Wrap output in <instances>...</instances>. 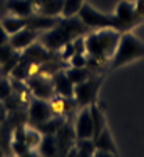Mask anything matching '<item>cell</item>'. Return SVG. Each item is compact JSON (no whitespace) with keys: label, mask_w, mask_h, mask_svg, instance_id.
<instances>
[{"label":"cell","mask_w":144,"mask_h":157,"mask_svg":"<svg viewBox=\"0 0 144 157\" xmlns=\"http://www.w3.org/2000/svg\"><path fill=\"white\" fill-rule=\"evenodd\" d=\"M77 15L90 30L92 29H112L119 33H124L144 20V0H138L136 5L124 0L117 5L114 13H102L84 3Z\"/></svg>","instance_id":"obj_1"},{"label":"cell","mask_w":144,"mask_h":157,"mask_svg":"<svg viewBox=\"0 0 144 157\" xmlns=\"http://www.w3.org/2000/svg\"><path fill=\"white\" fill-rule=\"evenodd\" d=\"M121 33L112 30V29H101L99 32L89 33L86 37V54H87V65L102 67L107 59H112L117 44H119Z\"/></svg>","instance_id":"obj_2"},{"label":"cell","mask_w":144,"mask_h":157,"mask_svg":"<svg viewBox=\"0 0 144 157\" xmlns=\"http://www.w3.org/2000/svg\"><path fill=\"white\" fill-rule=\"evenodd\" d=\"M90 29L79 17H64V18H59L57 25L54 29H50V30H47L42 35H39V40L47 50L57 52L66 44L72 42L77 37H82Z\"/></svg>","instance_id":"obj_3"},{"label":"cell","mask_w":144,"mask_h":157,"mask_svg":"<svg viewBox=\"0 0 144 157\" xmlns=\"http://www.w3.org/2000/svg\"><path fill=\"white\" fill-rule=\"evenodd\" d=\"M144 57V44L138 37H134L129 32L121 33L119 44H117V48L112 55V63H111V70L117 69L121 65H126L136 59Z\"/></svg>","instance_id":"obj_4"},{"label":"cell","mask_w":144,"mask_h":157,"mask_svg":"<svg viewBox=\"0 0 144 157\" xmlns=\"http://www.w3.org/2000/svg\"><path fill=\"white\" fill-rule=\"evenodd\" d=\"M101 82H102V77L90 75L89 78L74 85V99L79 107H89L92 104H96L97 94H99V89H101Z\"/></svg>","instance_id":"obj_5"},{"label":"cell","mask_w":144,"mask_h":157,"mask_svg":"<svg viewBox=\"0 0 144 157\" xmlns=\"http://www.w3.org/2000/svg\"><path fill=\"white\" fill-rule=\"evenodd\" d=\"M27 87L29 90L32 92L37 99H44V100H49L54 97V85H52V80L47 78L42 74H34L27 78Z\"/></svg>","instance_id":"obj_6"},{"label":"cell","mask_w":144,"mask_h":157,"mask_svg":"<svg viewBox=\"0 0 144 157\" xmlns=\"http://www.w3.org/2000/svg\"><path fill=\"white\" fill-rule=\"evenodd\" d=\"M75 139L84 140V139H92L94 137V127H92V119H90L89 107H81L77 117H75Z\"/></svg>","instance_id":"obj_7"},{"label":"cell","mask_w":144,"mask_h":157,"mask_svg":"<svg viewBox=\"0 0 144 157\" xmlns=\"http://www.w3.org/2000/svg\"><path fill=\"white\" fill-rule=\"evenodd\" d=\"M54 117L52 115V107H50V102L44 99H34L29 105V122L35 127L37 124L40 122H45L47 119Z\"/></svg>","instance_id":"obj_8"},{"label":"cell","mask_w":144,"mask_h":157,"mask_svg":"<svg viewBox=\"0 0 144 157\" xmlns=\"http://www.w3.org/2000/svg\"><path fill=\"white\" fill-rule=\"evenodd\" d=\"M50 107H52V115L54 117H70L75 110H77V102L74 97H52L50 99Z\"/></svg>","instance_id":"obj_9"},{"label":"cell","mask_w":144,"mask_h":157,"mask_svg":"<svg viewBox=\"0 0 144 157\" xmlns=\"http://www.w3.org/2000/svg\"><path fill=\"white\" fill-rule=\"evenodd\" d=\"M59 18L57 17H49V15H42V13H32L25 18V27L30 30L35 32H47L50 29H54L57 25Z\"/></svg>","instance_id":"obj_10"},{"label":"cell","mask_w":144,"mask_h":157,"mask_svg":"<svg viewBox=\"0 0 144 157\" xmlns=\"http://www.w3.org/2000/svg\"><path fill=\"white\" fill-rule=\"evenodd\" d=\"M40 33L35 32V30H30V29H22V30L15 32L14 35H10V40L9 44L12 45L14 50H25L27 47H30L34 42H35L37 39H39Z\"/></svg>","instance_id":"obj_11"},{"label":"cell","mask_w":144,"mask_h":157,"mask_svg":"<svg viewBox=\"0 0 144 157\" xmlns=\"http://www.w3.org/2000/svg\"><path fill=\"white\" fill-rule=\"evenodd\" d=\"M52 85H54V92L62 97H74V84L70 78L67 77L66 70H59L52 75Z\"/></svg>","instance_id":"obj_12"},{"label":"cell","mask_w":144,"mask_h":157,"mask_svg":"<svg viewBox=\"0 0 144 157\" xmlns=\"http://www.w3.org/2000/svg\"><path fill=\"white\" fill-rule=\"evenodd\" d=\"M35 5L37 12L42 15H49V17H55L59 13H62V5L64 0H32Z\"/></svg>","instance_id":"obj_13"},{"label":"cell","mask_w":144,"mask_h":157,"mask_svg":"<svg viewBox=\"0 0 144 157\" xmlns=\"http://www.w3.org/2000/svg\"><path fill=\"white\" fill-rule=\"evenodd\" d=\"M7 9L17 17H24L27 18L29 15H32L35 5L32 0H7Z\"/></svg>","instance_id":"obj_14"},{"label":"cell","mask_w":144,"mask_h":157,"mask_svg":"<svg viewBox=\"0 0 144 157\" xmlns=\"http://www.w3.org/2000/svg\"><path fill=\"white\" fill-rule=\"evenodd\" d=\"M92 142H94V149L96 151H101V152H109V154H117L116 151V144L111 137V132L107 129H104L99 136L92 137Z\"/></svg>","instance_id":"obj_15"},{"label":"cell","mask_w":144,"mask_h":157,"mask_svg":"<svg viewBox=\"0 0 144 157\" xmlns=\"http://www.w3.org/2000/svg\"><path fill=\"white\" fill-rule=\"evenodd\" d=\"M64 122H66V119H64V117H50V119H47L45 122H40V124H37L35 129L39 130L42 136H47V134L54 136V134L60 129V125H62Z\"/></svg>","instance_id":"obj_16"},{"label":"cell","mask_w":144,"mask_h":157,"mask_svg":"<svg viewBox=\"0 0 144 157\" xmlns=\"http://www.w3.org/2000/svg\"><path fill=\"white\" fill-rule=\"evenodd\" d=\"M89 112H90V119H92L94 137H96V136H99L102 130L106 129V117H104V112H102L96 104L89 105Z\"/></svg>","instance_id":"obj_17"},{"label":"cell","mask_w":144,"mask_h":157,"mask_svg":"<svg viewBox=\"0 0 144 157\" xmlns=\"http://www.w3.org/2000/svg\"><path fill=\"white\" fill-rule=\"evenodd\" d=\"M39 154L40 157H55L57 154V145H55V137L47 134L42 136V140L39 144Z\"/></svg>","instance_id":"obj_18"},{"label":"cell","mask_w":144,"mask_h":157,"mask_svg":"<svg viewBox=\"0 0 144 157\" xmlns=\"http://www.w3.org/2000/svg\"><path fill=\"white\" fill-rule=\"evenodd\" d=\"M0 25L3 27V30H5L9 35H14L15 32L22 30V29H25V18L24 17H7L3 18L2 22H0Z\"/></svg>","instance_id":"obj_19"},{"label":"cell","mask_w":144,"mask_h":157,"mask_svg":"<svg viewBox=\"0 0 144 157\" xmlns=\"http://www.w3.org/2000/svg\"><path fill=\"white\" fill-rule=\"evenodd\" d=\"M67 77L70 78L72 84H79V82L86 80V78H89L90 75H92V70H89L87 67H70V69L66 70Z\"/></svg>","instance_id":"obj_20"},{"label":"cell","mask_w":144,"mask_h":157,"mask_svg":"<svg viewBox=\"0 0 144 157\" xmlns=\"http://www.w3.org/2000/svg\"><path fill=\"white\" fill-rule=\"evenodd\" d=\"M84 5V0H64L62 5V15L64 17H74L79 13V10Z\"/></svg>","instance_id":"obj_21"},{"label":"cell","mask_w":144,"mask_h":157,"mask_svg":"<svg viewBox=\"0 0 144 157\" xmlns=\"http://www.w3.org/2000/svg\"><path fill=\"white\" fill-rule=\"evenodd\" d=\"M40 140H42V134H40L37 129H25V139H24V142L29 145L30 149L39 147Z\"/></svg>","instance_id":"obj_22"},{"label":"cell","mask_w":144,"mask_h":157,"mask_svg":"<svg viewBox=\"0 0 144 157\" xmlns=\"http://www.w3.org/2000/svg\"><path fill=\"white\" fill-rule=\"evenodd\" d=\"M14 55H17V50H14L10 44L0 45V65H2V63H5L7 60H10Z\"/></svg>","instance_id":"obj_23"},{"label":"cell","mask_w":144,"mask_h":157,"mask_svg":"<svg viewBox=\"0 0 144 157\" xmlns=\"http://www.w3.org/2000/svg\"><path fill=\"white\" fill-rule=\"evenodd\" d=\"M12 82L7 80L3 75H0V100H5L7 97L12 94Z\"/></svg>","instance_id":"obj_24"},{"label":"cell","mask_w":144,"mask_h":157,"mask_svg":"<svg viewBox=\"0 0 144 157\" xmlns=\"http://www.w3.org/2000/svg\"><path fill=\"white\" fill-rule=\"evenodd\" d=\"M72 67H86L87 65V55L86 54H74L69 59Z\"/></svg>","instance_id":"obj_25"},{"label":"cell","mask_w":144,"mask_h":157,"mask_svg":"<svg viewBox=\"0 0 144 157\" xmlns=\"http://www.w3.org/2000/svg\"><path fill=\"white\" fill-rule=\"evenodd\" d=\"M29 149H30V147L25 144L24 140H14V142H12V151L17 154V157L20 155V154H24V152H27Z\"/></svg>","instance_id":"obj_26"},{"label":"cell","mask_w":144,"mask_h":157,"mask_svg":"<svg viewBox=\"0 0 144 157\" xmlns=\"http://www.w3.org/2000/svg\"><path fill=\"white\" fill-rule=\"evenodd\" d=\"M62 48H64V50H62V54H60V59H62V60H69V59L72 57V55L75 54L74 42H69V44H66V45H64Z\"/></svg>","instance_id":"obj_27"},{"label":"cell","mask_w":144,"mask_h":157,"mask_svg":"<svg viewBox=\"0 0 144 157\" xmlns=\"http://www.w3.org/2000/svg\"><path fill=\"white\" fill-rule=\"evenodd\" d=\"M9 40H10V35H9L5 30H3V27L0 25V45H5V44H9Z\"/></svg>","instance_id":"obj_28"},{"label":"cell","mask_w":144,"mask_h":157,"mask_svg":"<svg viewBox=\"0 0 144 157\" xmlns=\"http://www.w3.org/2000/svg\"><path fill=\"white\" fill-rule=\"evenodd\" d=\"M18 157H40V154L37 151H34V149H29L27 152H24V154H20Z\"/></svg>","instance_id":"obj_29"},{"label":"cell","mask_w":144,"mask_h":157,"mask_svg":"<svg viewBox=\"0 0 144 157\" xmlns=\"http://www.w3.org/2000/svg\"><path fill=\"white\" fill-rule=\"evenodd\" d=\"M92 157H117L116 154H109V152H101V151H96Z\"/></svg>","instance_id":"obj_30"},{"label":"cell","mask_w":144,"mask_h":157,"mask_svg":"<svg viewBox=\"0 0 144 157\" xmlns=\"http://www.w3.org/2000/svg\"><path fill=\"white\" fill-rule=\"evenodd\" d=\"M0 157H2V152H0Z\"/></svg>","instance_id":"obj_31"}]
</instances>
